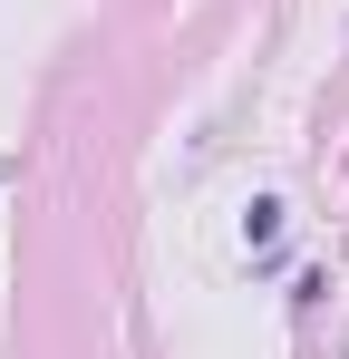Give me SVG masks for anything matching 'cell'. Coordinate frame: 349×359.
Here are the masks:
<instances>
[{
	"instance_id": "6da1fadb",
	"label": "cell",
	"mask_w": 349,
	"mask_h": 359,
	"mask_svg": "<svg viewBox=\"0 0 349 359\" xmlns=\"http://www.w3.org/2000/svg\"><path fill=\"white\" fill-rule=\"evenodd\" d=\"M282 233V204H252V214H242V243H252V252H262V243Z\"/></svg>"
}]
</instances>
